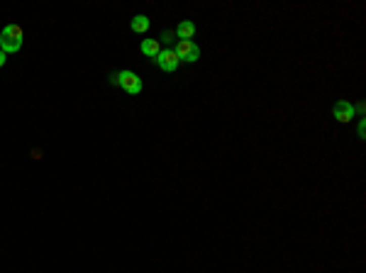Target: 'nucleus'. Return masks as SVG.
<instances>
[{"instance_id":"nucleus-3","label":"nucleus","mask_w":366,"mask_h":273,"mask_svg":"<svg viewBox=\"0 0 366 273\" xmlns=\"http://www.w3.org/2000/svg\"><path fill=\"white\" fill-rule=\"evenodd\" d=\"M176 54H178V59L181 61H186V64H193V61H198V56H200V49L196 47V41L193 39H181L178 44H176V49H173Z\"/></svg>"},{"instance_id":"nucleus-6","label":"nucleus","mask_w":366,"mask_h":273,"mask_svg":"<svg viewBox=\"0 0 366 273\" xmlns=\"http://www.w3.org/2000/svg\"><path fill=\"white\" fill-rule=\"evenodd\" d=\"M193 34H196V25L191 22V20H183V22H178V27H176V37L178 39H193Z\"/></svg>"},{"instance_id":"nucleus-1","label":"nucleus","mask_w":366,"mask_h":273,"mask_svg":"<svg viewBox=\"0 0 366 273\" xmlns=\"http://www.w3.org/2000/svg\"><path fill=\"white\" fill-rule=\"evenodd\" d=\"M22 49V27L20 25H5L0 32V52L15 54Z\"/></svg>"},{"instance_id":"nucleus-5","label":"nucleus","mask_w":366,"mask_h":273,"mask_svg":"<svg viewBox=\"0 0 366 273\" xmlns=\"http://www.w3.org/2000/svg\"><path fill=\"white\" fill-rule=\"evenodd\" d=\"M335 117H337V122H342V124L352 122L354 105L352 103H347V100H337V103H335Z\"/></svg>"},{"instance_id":"nucleus-10","label":"nucleus","mask_w":366,"mask_h":273,"mask_svg":"<svg viewBox=\"0 0 366 273\" xmlns=\"http://www.w3.org/2000/svg\"><path fill=\"white\" fill-rule=\"evenodd\" d=\"M164 41H173V32H164Z\"/></svg>"},{"instance_id":"nucleus-9","label":"nucleus","mask_w":366,"mask_h":273,"mask_svg":"<svg viewBox=\"0 0 366 273\" xmlns=\"http://www.w3.org/2000/svg\"><path fill=\"white\" fill-rule=\"evenodd\" d=\"M5 61H8V54H5V52H0V68L5 66Z\"/></svg>"},{"instance_id":"nucleus-7","label":"nucleus","mask_w":366,"mask_h":273,"mask_svg":"<svg viewBox=\"0 0 366 273\" xmlns=\"http://www.w3.org/2000/svg\"><path fill=\"white\" fill-rule=\"evenodd\" d=\"M159 52H161V41H159V39H144V41H142V54H144V56H152V59H156V56H159Z\"/></svg>"},{"instance_id":"nucleus-8","label":"nucleus","mask_w":366,"mask_h":273,"mask_svg":"<svg viewBox=\"0 0 366 273\" xmlns=\"http://www.w3.org/2000/svg\"><path fill=\"white\" fill-rule=\"evenodd\" d=\"M147 29H149V17H147V15H137V17H132V32L144 34Z\"/></svg>"},{"instance_id":"nucleus-4","label":"nucleus","mask_w":366,"mask_h":273,"mask_svg":"<svg viewBox=\"0 0 366 273\" xmlns=\"http://www.w3.org/2000/svg\"><path fill=\"white\" fill-rule=\"evenodd\" d=\"M154 61L159 64V68H161V71H166V73L176 71V68H178V64H181V59H178V54H176L173 49H161Z\"/></svg>"},{"instance_id":"nucleus-2","label":"nucleus","mask_w":366,"mask_h":273,"mask_svg":"<svg viewBox=\"0 0 366 273\" xmlns=\"http://www.w3.org/2000/svg\"><path fill=\"white\" fill-rule=\"evenodd\" d=\"M110 83H113V85H120L127 96H140L142 93V78L134 73V71H120V73H113V76H110Z\"/></svg>"}]
</instances>
